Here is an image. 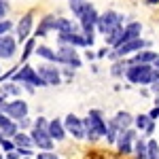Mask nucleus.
Returning <instances> with one entry per match:
<instances>
[{
	"mask_svg": "<svg viewBox=\"0 0 159 159\" xmlns=\"http://www.w3.org/2000/svg\"><path fill=\"white\" fill-rule=\"evenodd\" d=\"M36 159H57V155L55 153H40Z\"/></svg>",
	"mask_w": 159,
	"mask_h": 159,
	"instance_id": "nucleus-35",
	"label": "nucleus"
},
{
	"mask_svg": "<svg viewBox=\"0 0 159 159\" xmlns=\"http://www.w3.org/2000/svg\"><path fill=\"white\" fill-rule=\"evenodd\" d=\"M53 21H55L53 17H47V19L40 24V28H38V32H36L38 36H45V34H47V30H49V28H53Z\"/></svg>",
	"mask_w": 159,
	"mask_h": 159,
	"instance_id": "nucleus-25",
	"label": "nucleus"
},
{
	"mask_svg": "<svg viewBox=\"0 0 159 159\" xmlns=\"http://www.w3.org/2000/svg\"><path fill=\"white\" fill-rule=\"evenodd\" d=\"M36 53H38V55H43V57H47V60H53V61H55V53H53L49 47H38Z\"/></svg>",
	"mask_w": 159,
	"mask_h": 159,
	"instance_id": "nucleus-27",
	"label": "nucleus"
},
{
	"mask_svg": "<svg viewBox=\"0 0 159 159\" xmlns=\"http://www.w3.org/2000/svg\"><path fill=\"white\" fill-rule=\"evenodd\" d=\"M147 43L144 40H129V43H123V45H117V51L112 53V55H127V53H132V51H136V49H142Z\"/></svg>",
	"mask_w": 159,
	"mask_h": 159,
	"instance_id": "nucleus-10",
	"label": "nucleus"
},
{
	"mask_svg": "<svg viewBox=\"0 0 159 159\" xmlns=\"http://www.w3.org/2000/svg\"><path fill=\"white\" fill-rule=\"evenodd\" d=\"M140 30H142L140 24H129L125 30H123V36H121V43H119V45L129 43V40H138V38H140Z\"/></svg>",
	"mask_w": 159,
	"mask_h": 159,
	"instance_id": "nucleus-11",
	"label": "nucleus"
},
{
	"mask_svg": "<svg viewBox=\"0 0 159 159\" xmlns=\"http://www.w3.org/2000/svg\"><path fill=\"white\" fill-rule=\"evenodd\" d=\"M32 49H34V40H28V45H25V51H24V60L32 53Z\"/></svg>",
	"mask_w": 159,
	"mask_h": 159,
	"instance_id": "nucleus-33",
	"label": "nucleus"
},
{
	"mask_svg": "<svg viewBox=\"0 0 159 159\" xmlns=\"http://www.w3.org/2000/svg\"><path fill=\"white\" fill-rule=\"evenodd\" d=\"M34 127H47V121H45V119H36Z\"/></svg>",
	"mask_w": 159,
	"mask_h": 159,
	"instance_id": "nucleus-36",
	"label": "nucleus"
},
{
	"mask_svg": "<svg viewBox=\"0 0 159 159\" xmlns=\"http://www.w3.org/2000/svg\"><path fill=\"white\" fill-rule=\"evenodd\" d=\"M112 123H115L117 127H129V125H132V117H129L127 112H119L117 119H115Z\"/></svg>",
	"mask_w": 159,
	"mask_h": 159,
	"instance_id": "nucleus-22",
	"label": "nucleus"
},
{
	"mask_svg": "<svg viewBox=\"0 0 159 159\" xmlns=\"http://www.w3.org/2000/svg\"><path fill=\"white\" fill-rule=\"evenodd\" d=\"M9 11V4H7V0H0V21H4V15Z\"/></svg>",
	"mask_w": 159,
	"mask_h": 159,
	"instance_id": "nucleus-29",
	"label": "nucleus"
},
{
	"mask_svg": "<svg viewBox=\"0 0 159 159\" xmlns=\"http://www.w3.org/2000/svg\"><path fill=\"white\" fill-rule=\"evenodd\" d=\"M83 127H85V136H89V140H96V138L106 134V123L102 119L100 110H91L89 112V117L83 121Z\"/></svg>",
	"mask_w": 159,
	"mask_h": 159,
	"instance_id": "nucleus-1",
	"label": "nucleus"
},
{
	"mask_svg": "<svg viewBox=\"0 0 159 159\" xmlns=\"http://www.w3.org/2000/svg\"><path fill=\"white\" fill-rule=\"evenodd\" d=\"M9 121V117H4V115H2V112H0V127H2V125H4V123Z\"/></svg>",
	"mask_w": 159,
	"mask_h": 159,
	"instance_id": "nucleus-39",
	"label": "nucleus"
},
{
	"mask_svg": "<svg viewBox=\"0 0 159 159\" xmlns=\"http://www.w3.org/2000/svg\"><path fill=\"white\" fill-rule=\"evenodd\" d=\"M30 153H32L30 148H19V151H17V155H30Z\"/></svg>",
	"mask_w": 159,
	"mask_h": 159,
	"instance_id": "nucleus-38",
	"label": "nucleus"
},
{
	"mask_svg": "<svg viewBox=\"0 0 159 159\" xmlns=\"http://www.w3.org/2000/svg\"><path fill=\"white\" fill-rule=\"evenodd\" d=\"M32 13H28V15H24V19L19 21V25H17V36H19V40H25L28 38V34H30V30H32Z\"/></svg>",
	"mask_w": 159,
	"mask_h": 159,
	"instance_id": "nucleus-13",
	"label": "nucleus"
},
{
	"mask_svg": "<svg viewBox=\"0 0 159 159\" xmlns=\"http://www.w3.org/2000/svg\"><path fill=\"white\" fill-rule=\"evenodd\" d=\"M0 159H2V157H0Z\"/></svg>",
	"mask_w": 159,
	"mask_h": 159,
	"instance_id": "nucleus-44",
	"label": "nucleus"
},
{
	"mask_svg": "<svg viewBox=\"0 0 159 159\" xmlns=\"http://www.w3.org/2000/svg\"><path fill=\"white\" fill-rule=\"evenodd\" d=\"M89 7H91V4H89L87 0H70V9H72V13L79 17V19H81V15H83Z\"/></svg>",
	"mask_w": 159,
	"mask_h": 159,
	"instance_id": "nucleus-17",
	"label": "nucleus"
},
{
	"mask_svg": "<svg viewBox=\"0 0 159 159\" xmlns=\"http://www.w3.org/2000/svg\"><path fill=\"white\" fill-rule=\"evenodd\" d=\"M155 64H157V68H159V57H157V60H155Z\"/></svg>",
	"mask_w": 159,
	"mask_h": 159,
	"instance_id": "nucleus-42",
	"label": "nucleus"
},
{
	"mask_svg": "<svg viewBox=\"0 0 159 159\" xmlns=\"http://www.w3.org/2000/svg\"><path fill=\"white\" fill-rule=\"evenodd\" d=\"M0 144H2V148H4V151H13V142H9L7 138H2V140H0Z\"/></svg>",
	"mask_w": 159,
	"mask_h": 159,
	"instance_id": "nucleus-34",
	"label": "nucleus"
},
{
	"mask_svg": "<svg viewBox=\"0 0 159 159\" xmlns=\"http://www.w3.org/2000/svg\"><path fill=\"white\" fill-rule=\"evenodd\" d=\"M53 28H55L60 34H76L72 21H68V19H55V21H53Z\"/></svg>",
	"mask_w": 159,
	"mask_h": 159,
	"instance_id": "nucleus-16",
	"label": "nucleus"
},
{
	"mask_svg": "<svg viewBox=\"0 0 159 159\" xmlns=\"http://www.w3.org/2000/svg\"><path fill=\"white\" fill-rule=\"evenodd\" d=\"M47 134H49V138L51 140H53V138H55V140H61V138H64V127H61V123L57 121V119H55V121H51L49 125H47Z\"/></svg>",
	"mask_w": 159,
	"mask_h": 159,
	"instance_id": "nucleus-15",
	"label": "nucleus"
},
{
	"mask_svg": "<svg viewBox=\"0 0 159 159\" xmlns=\"http://www.w3.org/2000/svg\"><path fill=\"white\" fill-rule=\"evenodd\" d=\"M7 157H9V159H17V157H19V155H17V153H9Z\"/></svg>",
	"mask_w": 159,
	"mask_h": 159,
	"instance_id": "nucleus-40",
	"label": "nucleus"
},
{
	"mask_svg": "<svg viewBox=\"0 0 159 159\" xmlns=\"http://www.w3.org/2000/svg\"><path fill=\"white\" fill-rule=\"evenodd\" d=\"M155 60H157V53H153V51H142V53H138L134 57L136 64H142V66L148 64V61H155Z\"/></svg>",
	"mask_w": 159,
	"mask_h": 159,
	"instance_id": "nucleus-20",
	"label": "nucleus"
},
{
	"mask_svg": "<svg viewBox=\"0 0 159 159\" xmlns=\"http://www.w3.org/2000/svg\"><path fill=\"white\" fill-rule=\"evenodd\" d=\"M127 79L132 81V83H138V85H147L153 81V70H151V66H129L127 68Z\"/></svg>",
	"mask_w": 159,
	"mask_h": 159,
	"instance_id": "nucleus-3",
	"label": "nucleus"
},
{
	"mask_svg": "<svg viewBox=\"0 0 159 159\" xmlns=\"http://www.w3.org/2000/svg\"><path fill=\"white\" fill-rule=\"evenodd\" d=\"M121 36H123V28H115V30L110 32L108 36H106V43H108V45H115V47H117V45L121 43Z\"/></svg>",
	"mask_w": 159,
	"mask_h": 159,
	"instance_id": "nucleus-21",
	"label": "nucleus"
},
{
	"mask_svg": "<svg viewBox=\"0 0 159 159\" xmlns=\"http://www.w3.org/2000/svg\"><path fill=\"white\" fill-rule=\"evenodd\" d=\"M136 125L140 127V129H144L147 134H153V123L148 119V115H140V117H136Z\"/></svg>",
	"mask_w": 159,
	"mask_h": 159,
	"instance_id": "nucleus-19",
	"label": "nucleus"
},
{
	"mask_svg": "<svg viewBox=\"0 0 159 159\" xmlns=\"http://www.w3.org/2000/svg\"><path fill=\"white\" fill-rule=\"evenodd\" d=\"M15 142H17L19 147L28 148L30 144H32V138H28V136H24V134H15Z\"/></svg>",
	"mask_w": 159,
	"mask_h": 159,
	"instance_id": "nucleus-26",
	"label": "nucleus"
},
{
	"mask_svg": "<svg viewBox=\"0 0 159 159\" xmlns=\"http://www.w3.org/2000/svg\"><path fill=\"white\" fill-rule=\"evenodd\" d=\"M15 83H32V85H38V87L45 85V81H43V79H40L30 66H24L19 72L15 74Z\"/></svg>",
	"mask_w": 159,
	"mask_h": 159,
	"instance_id": "nucleus-5",
	"label": "nucleus"
},
{
	"mask_svg": "<svg viewBox=\"0 0 159 159\" xmlns=\"http://www.w3.org/2000/svg\"><path fill=\"white\" fill-rule=\"evenodd\" d=\"M0 129H2V138H4V136H15V134H17V125H15L11 119L4 123V125H2Z\"/></svg>",
	"mask_w": 159,
	"mask_h": 159,
	"instance_id": "nucleus-23",
	"label": "nucleus"
},
{
	"mask_svg": "<svg viewBox=\"0 0 159 159\" xmlns=\"http://www.w3.org/2000/svg\"><path fill=\"white\" fill-rule=\"evenodd\" d=\"M2 93H19V87L17 85H4L2 87Z\"/></svg>",
	"mask_w": 159,
	"mask_h": 159,
	"instance_id": "nucleus-31",
	"label": "nucleus"
},
{
	"mask_svg": "<svg viewBox=\"0 0 159 159\" xmlns=\"http://www.w3.org/2000/svg\"><path fill=\"white\" fill-rule=\"evenodd\" d=\"M55 61H61V64H68L72 68H79L81 66V60L76 57V51L72 47H61L57 53H55Z\"/></svg>",
	"mask_w": 159,
	"mask_h": 159,
	"instance_id": "nucleus-6",
	"label": "nucleus"
},
{
	"mask_svg": "<svg viewBox=\"0 0 159 159\" xmlns=\"http://www.w3.org/2000/svg\"><path fill=\"white\" fill-rule=\"evenodd\" d=\"M147 151H148V157L147 159H159V144L155 140H151L147 144Z\"/></svg>",
	"mask_w": 159,
	"mask_h": 159,
	"instance_id": "nucleus-24",
	"label": "nucleus"
},
{
	"mask_svg": "<svg viewBox=\"0 0 159 159\" xmlns=\"http://www.w3.org/2000/svg\"><path fill=\"white\" fill-rule=\"evenodd\" d=\"M121 24H123V17L121 15H117V13H104V15H100L98 17V30L104 34V36H108L110 32L115 30V28H121Z\"/></svg>",
	"mask_w": 159,
	"mask_h": 159,
	"instance_id": "nucleus-2",
	"label": "nucleus"
},
{
	"mask_svg": "<svg viewBox=\"0 0 159 159\" xmlns=\"http://www.w3.org/2000/svg\"><path fill=\"white\" fill-rule=\"evenodd\" d=\"M148 4H159V0H148Z\"/></svg>",
	"mask_w": 159,
	"mask_h": 159,
	"instance_id": "nucleus-41",
	"label": "nucleus"
},
{
	"mask_svg": "<svg viewBox=\"0 0 159 159\" xmlns=\"http://www.w3.org/2000/svg\"><path fill=\"white\" fill-rule=\"evenodd\" d=\"M0 140H2V134H0Z\"/></svg>",
	"mask_w": 159,
	"mask_h": 159,
	"instance_id": "nucleus-43",
	"label": "nucleus"
},
{
	"mask_svg": "<svg viewBox=\"0 0 159 159\" xmlns=\"http://www.w3.org/2000/svg\"><path fill=\"white\" fill-rule=\"evenodd\" d=\"M132 138H134V132H127V129H125L121 134V138H119V148H121L123 153H129V151H132V147H129V140H132Z\"/></svg>",
	"mask_w": 159,
	"mask_h": 159,
	"instance_id": "nucleus-18",
	"label": "nucleus"
},
{
	"mask_svg": "<svg viewBox=\"0 0 159 159\" xmlns=\"http://www.w3.org/2000/svg\"><path fill=\"white\" fill-rule=\"evenodd\" d=\"M66 127H68V132H70L74 138H83V136H85L83 121H81L79 117H74V115H68V117H66Z\"/></svg>",
	"mask_w": 159,
	"mask_h": 159,
	"instance_id": "nucleus-8",
	"label": "nucleus"
},
{
	"mask_svg": "<svg viewBox=\"0 0 159 159\" xmlns=\"http://www.w3.org/2000/svg\"><path fill=\"white\" fill-rule=\"evenodd\" d=\"M157 117H159V106H157V108H155V110H153L151 115H148V119H157Z\"/></svg>",
	"mask_w": 159,
	"mask_h": 159,
	"instance_id": "nucleus-37",
	"label": "nucleus"
},
{
	"mask_svg": "<svg viewBox=\"0 0 159 159\" xmlns=\"http://www.w3.org/2000/svg\"><path fill=\"white\" fill-rule=\"evenodd\" d=\"M9 30H11V21H7V19H4V21H0V36H4Z\"/></svg>",
	"mask_w": 159,
	"mask_h": 159,
	"instance_id": "nucleus-30",
	"label": "nucleus"
},
{
	"mask_svg": "<svg viewBox=\"0 0 159 159\" xmlns=\"http://www.w3.org/2000/svg\"><path fill=\"white\" fill-rule=\"evenodd\" d=\"M32 142L38 144L40 148H45V151H49L53 147V140L49 138L47 134V127H34V132H32Z\"/></svg>",
	"mask_w": 159,
	"mask_h": 159,
	"instance_id": "nucleus-7",
	"label": "nucleus"
},
{
	"mask_svg": "<svg viewBox=\"0 0 159 159\" xmlns=\"http://www.w3.org/2000/svg\"><path fill=\"white\" fill-rule=\"evenodd\" d=\"M136 153H138V159H147V144L142 140L136 144Z\"/></svg>",
	"mask_w": 159,
	"mask_h": 159,
	"instance_id": "nucleus-28",
	"label": "nucleus"
},
{
	"mask_svg": "<svg viewBox=\"0 0 159 159\" xmlns=\"http://www.w3.org/2000/svg\"><path fill=\"white\" fill-rule=\"evenodd\" d=\"M38 76L45 81V85H57L60 83V74L55 68H51V66H40L38 68Z\"/></svg>",
	"mask_w": 159,
	"mask_h": 159,
	"instance_id": "nucleus-9",
	"label": "nucleus"
},
{
	"mask_svg": "<svg viewBox=\"0 0 159 159\" xmlns=\"http://www.w3.org/2000/svg\"><path fill=\"white\" fill-rule=\"evenodd\" d=\"M57 38H60V43L64 47H68V45H79V47H81V45H87L85 38L81 36L79 32H76V34H60Z\"/></svg>",
	"mask_w": 159,
	"mask_h": 159,
	"instance_id": "nucleus-14",
	"label": "nucleus"
},
{
	"mask_svg": "<svg viewBox=\"0 0 159 159\" xmlns=\"http://www.w3.org/2000/svg\"><path fill=\"white\" fill-rule=\"evenodd\" d=\"M15 53V40L11 36H0V57H13Z\"/></svg>",
	"mask_w": 159,
	"mask_h": 159,
	"instance_id": "nucleus-12",
	"label": "nucleus"
},
{
	"mask_svg": "<svg viewBox=\"0 0 159 159\" xmlns=\"http://www.w3.org/2000/svg\"><path fill=\"white\" fill-rule=\"evenodd\" d=\"M0 112L7 115V117H13V119H24L28 115V104L24 100H15V102H9V104H2Z\"/></svg>",
	"mask_w": 159,
	"mask_h": 159,
	"instance_id": "nucleus-4",
	"label": "nucleus"
},
{
	"mask_svg": "<svg viewBox=\"0 0 159 159\" xmlns=\"http://www.w3.org/2000/svg\"><path fill=\"white\" fill-rule=\"evenodd\" d=\"M115 132H117V125H115V123H110V127L106 129V134H108V140H110V142H115Z\"/></svg>",
	"mask_w": 159,
	"mask_h": 159,
	"instance_id": "nucleus-32",
	"label": "nucleus"
}]
</instances>
